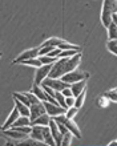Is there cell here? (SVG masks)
<instances>
[{"instance_id": "6da1fadb", "label": "cell", "mask_w": 117, "mask_h": 146, "mask_svg": "<svg viewBox=\"0 0 117 146\" xmlns=\"http://www.w3.org/2000/svg\"><path fill=\"white\" fill-rule=\"evenodd\" d=\"M81 57H82L81 52H77L76 54L70 56V57H58L52 64L51 70L48 73V77H51V78H60L65 73L78 68L80 61H81Z\"/></svg>"}, {"instance_id": "7a4b0ae2", "label": "cell", "mask_w": 117, "mask_h": 146, "mask_svg": "<svg viewBox=\"0 0 117 146\" xmlns=\"http://www.w3.org/2000/svg\"><path fill=\"white\" fill-rule=\"evenodd\" d=\"M117 11V0H104L101 8V23L104 27H108L112 23V13Z\"/></svg>"}, {"instance_id": "3957f363", "label": "cell", "mask_w": 117, "mask_h": 146, "mask_svg": "<svg viewBox=\"0 0 117 146\" xmlns=\"http://www.w3.org/2000/svg\"><path fill=\"white\" fill-rule=\"evenodd\" d=\"M52 118L55 119V121H57V122H61L62 125L68 129V131H70V133L73 134V137L81 138V131L78 129L77 123L73 121V118H66L64 114H58V115H56V117H52Z\"/></svg>"}, {"instance_id": "277c9868", "label": "cell", "mask_w": 117, "mask_h": 146, "mask_svg": "<svg viewBox=\"0 0 117 146\" xmlns=\"http://www.w3.org/2000/svg\"><path fill=\"white\" fill-rule=\"evenodd\" d=\"M62 81H65V82H68V84H73V82H76V81H80V80H88L89 78V73L88 72H82L81 69H78V68H76V69L70 70V72L65 73L64 76L60 77Z\"/></svg>"}, {"instance_id": "5b68a950", "label": "cell", "mask_w": 117, "mask_h": 146, "mask_svg": "<svg viewBox=\"0 0 117 146\" xmlns=\"http://www.w3.org/2000/svg\"><path fill=\"white\" fill-rule=\"evenodd\" d=\"M40 85L49 86V88L56 90V92H61L64 88H68V86H69V84L65 82V81H62L61 78H51V77H45V78L41 81Z\"/></svg>"}, {"instance_id": "8992f818", "label": "cell", "mask_w": 117, "mask_h": 146, "mask_svg": "<svg viewBox=\"0 0 117 146\" xmlns=\"http://www.w3.org/2000/svg\"><path fill=\"white\" fill-rule=\"evenodd\" d=\"M43 105L45 108V113H47L49 117H56L58 114H64L66 109L60 106L58 104H52V102H48V101H43Z\"/></svg>"}, {"instance_id": "52a82bcc", "label": "cell", "mask_w": 117, "mask_h": 146, "mask_svg": "<svg viewBox=\"0 0 117 146\" xmlns=\"http://www.w3.org/2000/svg\"><path fill=\"white\" fill-rule=\"evenodd\" d=\"M45 113V108L43 105V101H39V102H35V104L29 105V121H33L35 118H37L39 115L44 114Z\"/></svg>"}, {"instance_id": "ba28073f", "label": "cell", "mask_w": 117, "mask_h": 146, "mask_svg": "<svg viewBox=\"0 0 117 146\" xmlns=\"http://www.w3.org/2000/svg\"><path fill=\"white\" fill-rule=\"evenodd\" d=\"M51 66H52V64H43V65H40L39 68H37V70H36V73H35V84L36 85H40L41 81H43L45 77H48V73L51 70Z\"/></svg>"}, {"instance_id": "9c48e42d", "label": "cell", "mask_w": 117, "mask_h": 146, "mask_svg": "<svg viewBox=\"0 0 117 146\" xmlns=\"http://www.w3.org/2000/svg\"><path fill=\"white\" fill-rule=\"evenodd\" d=\"M39 56V48H31V49L24 50L23 53H20L17 57L12 61V64H20L24 60H28V58H33Z\"/></svg>"}, {"instance_id": "30bf717a", "label": "cell", "mask_w": 117, "mask_h": 146, "mask_svg": "<svg viewBox=\"0 0 117 146\" xmlns=\"http://www.w3.org/2000/svg\"><path fill=\"white\" fill-rule=\"evenodd\" d=\"M48 127H49V130H51V134L52 137H53V139H55V143L57 146L61 145V138H62V133L60 130H58L57 127V122H56L55 119L51 117V119H49V123H48Z\"/></svg>"}, {"instance_id": "8fae6325", "label": "cell", "mask_w": 117, "mask_h": 146, "mask_svg": "<svg viewBox=\"0 0 117 146\" xmlns=\"http://www.w3.org/2000/svg\"><path fill=\"white\" fill-rule=\"evenodd\" d=\"M43 130H44L43 125H31V131H29L28 137L32 139H36V141L40 143H44Z\"/></svg>"}, {"instance_id": "7c38bea8", "label": "cell", "mask_w": 117, "mask_h": 146, "mask_svg": "<svg viewBox=\"0 0 117 146\" xmlns=\"http://www.w3.org/2000/svg\"><path fill=\"white\" fill-rule=\"evenodd\" d=\"M69 89H70V92H72V96L76 97L77 94H80L82 90L86 89V80L84 78V80L76 81L73 84H69Z\"/></svg>"}, {"instance_id": "4fadbf2b", "label": "cell", "mask_w": 117, "mask_h": 146, "mask_svg": "<svg viewBox=\"0 0 117 146\" xmlns=\"http://www.w3.org/2000/svg\"><path fill=\"white\" fill-rule=\"evenodd\" d=\"M19 115H20V114H19V111H17V109L13 108V109H12V111H11V114L8 115L7 121L4 122V125H3V126H0V130H5V129H8V127L11 126L12 123L15 122V119L17 118Z\"/></svg>"}, {"instance_id": "5bb4252c", "label": "cell", "mask_w": 117, "mask_h": 146, "mask_svg": "<svg viewBox=\"0 0 117 146\" xmlns=\"http://www.w3.org/2000/svg\"><path fill=\"white\" fill-rule=\"evenodd\" d=\"M49 119H51V117H49L47 113H44V114L39 115L37 118H35L33 121H31V125H43V126H48Z\"/></svg>"}, {"instance_id": "9a60e30c", "label": "cell", "mask_w": 117, "mask_h": 146, "mask_svg": "<svg viewBox=\"0 0 117 146\" xmlns=\"http://www.w3.org/2000/svg\"><path fill=\"white\" fill-rule=\"evenodd\" d=\"M15 100V108L17 109V111H19L20 115H29V106H27V105H24L23 102H20L19 100H16V98H13Z\"/></svg>"}, {"instance_id": "2e32d148", "label": "cell", "mask_w": 117, "mask_h": 146, "mask_svg": "<svg viewBox=\"0 0 117 146\" xmlns=\"http://www.w3.org/2000/svg\"><path fill=\"white\" fill-rule=\"evenodd\" d=\"M29 125H31L29 117H27V115H19L11 126H29ZM11 126H9V127H11Z\"/></svg>"}, {"instance_id": "e0dca14e", "label": "cell", "mask_w": 117, "mask_h": 146, "mask_svg": "<svg viewBox=\"0 0 117 146\" xmlns=\"http://www.w3.org/2000/svg\"><path fill=\"white\" fill-rule=\"evenodd\" d=\"M43 138H44V143H47V145H51V146H55V139L52 137L51 134V130H49V127L48 126H44V130H43Z\"/></svg>"}, {"instance_id": "ac0fdd59", "label": "cell", "mask_w": 117, "mask_h": 146, "mask_svg": "<svg viewBox=\"0 0 117 146\" xmlns=\"http://www.w3.org/2000/svg\"><path fill=\"white\" fill-rule=\"evenodd\" d=\"M61 42H62V38H60V37H51V38H48V40H45V41L41 44V46L49 45V46H55V48H57L58 44H61Z\"/></svg>"}, {"instance_id": "d6986e66", "label": "cell", "mask_w": 117, "mask_h": 146, "mask_svg": "<svg viewBox=\"0 0 117 146\" xmlns=\"http://www.w3.org/2000/svg\"><path fill=\"white\" fill-rule=\"evenodd\" d=\"M85 96H86L85 90H82L80 94H77V96L74 97V105H73V106H76L77 109L81 108L82 104H84V100H85Z\"/></svg>"}, {"instance_id": "ffe728a7", "label": "cell", "mask_w": 117, "mask_h": 146, "mask_svg": "<svg viewBox=\"0 0 117 146\" xmlns=\"http://www.w3.org/2000/svg\"><path fill=\"white\" fill-rule=\"evenodd\" d=\"M12 97L13 98H16V100H19L20 102H23L24 105H27V106H29V101H28L27 96H25V93H21V92H15V93H12Z\"/></svg>"}, {"instance_id": "44dd1931", "label": "cell", "mask_w": 117, "mask_h": 146, "mask_svg": "<svg viewBox=\"0 0 117 146\" xmlns=\"http://www.w3.org/2000/svg\"><path fill=\"white\" fill-rule=\"evenodd\" d=\"M108 31V38H117V24L116 23H110L106 27Z\"/></svg>"}, {"instance_id": "7402d4cb", "label": "cell", "mask_w": 117, "mask_h": 146, "mask_svg": "<svg viewBox=\"0 0 117 146\" xmlns=\"http://www.w3.org/2000/svg\"><path fill=\"white\" fill-rule=\"evenodd\" d=\"M106 48L112 54H117V40L116 38H109L106 42Z\"/></svg>"}, {"instance_id": "603a6c76", "label": "cell", "mask_w": 117, "mask_h": 146, "mask_svg": "<svg viewBox=\"0 0 117 146\" xmlns=\"http://www.w3.org/2000/svg\"><path fill=\"white\" fill-rule=\"evenodd\" d=\"M20 64H24V65H29V66H35V68H39L40 65H43L40 60L37 57H33V58H28V60H24L21 61Z\"/></svg>"}, {"instance_id": "cb8c5ba5", "label": "cell", "mask_w": 117, "mask_h": 146, "mask_svg": "<svg viewBox=\"0 0 117 146\" xmlns=\"http://www.w3.org/2000/svg\"><path fill=\"white\" fill-rule=\"evenodd\" d=\"M72 139H73V134L70 131H66L65 134H62L61 138V145L60 146H69L72 143Z\"/></svg>"}, {"instance_id": "d4e9b609", "label": "cell", "mask_w": 117, "mask_h": 146, "mask_svg": "<svg viewBox=\"0 0 117 146\" xmlns=\"http://www.w3.org/2000/svg\"><path fill=\"white\" fill-rule=\"evenodd\" d=\"M55 100H56V102H57L60 106H62V108H65L66 109V105H65V97L61 94V92H56L55 90Z\"/></svg>"}, {"instance_id": "484cf974", "label": "cell", "mask_w": 117, "mask_h": 146, "mask_svg": "<svg viewBox=\"0 0 117 146\" xmlns=\"http://www.w3.org/2000/svg\"><path fill=\"white\" fill-rule=\"evenodd\" d=\"M102 96L105 97V98H108L109 101H112V102H116L117 101V92L116 89H110V90H108V92H105Z\"/></svg>"}, {"instance_id": "4316f807", "label": "cell", "mask_w": 117, "mask_h": 146, "mask_svg": "<svg viewBox=\"0 0 117 146\" xmlns=\"http://www.w3.org/2000/svg\"><path fill=\"white\" fill-rule=\"evenodd\" d=\"M37 58L40 60V62H41V64H53V62L57 60V57H51V56H47V54L37 56Z\"/></svg>"}, {"instance_id": "83f0119b", "label": "cell", "mask_w": 117, "mask_h": 146, "mask_svg": "<svg viewBox=\"0 0 117 146\" xmlns=\"http://www.w3.org/2000/svg\"><path fill=\"white\" fill-rule=\"evenodd\" d=\"M77 111H78V109L76 108V106H69V108H66L64 115H65L66 118H73V117H76Z\"/></svg>"}, {"instance_id": "f1b7e54d", "label": "cell", "mask_w": 117, "mask_h": 146, "mask_svg": "<svg viewBox=\"0 0 117 146\" xmlns=\"http://www.w3.org/2000/svg\"><path fill=\"white\" fill-rule=\"evenodd\" d=\"M77 52H81V50H76V49H65V50H61V52L58 53L57 58L58 57H70V56L76 54Z\"/></svg>"}, {"instance_id": "f546056e", "label": "cell", "mask_w": 117, "mask_h": 146, "mask_svg": "<svg viewBox=\"0 0 117 146\" xmlns=\"http://www.w3.org/2000/svg\"><path fill=\"white\" fill-rule=\"evenodd\" d=\"M25 96H27L28 101H29V104H35V102H39V101H40L32 92H25Z\"/></svg>"}, {"instance_id": "4dcf8cb0", "label": "cell", "mask_w": 117, "mask_h": 146, "mask_svg": "<svg viewBox=\"0 0 117 146\" xmlns=\"http://www.w3.org/2000/svg\"><path fill=\"white\" fill-rule=\"evenodd\" d=\"M108 104H109V100H108V98H105L104 96H101V97H100V100H97V105H98V106H101V108H105Z\"/></svg>"}, {"instance_id": "1f68e13d", "label": "cell", "mask_w": 117, "mask_h": 146, "mask_svg": "<svg viewBox=\"0 0 117 146\" xmlns=\"http://www.w3.org/2000/svg\"><path fill=\"white\" fill-rule=\"evenodd\" d=\"M65 105H66V108H69V106H73V105H74V97H73V96L65 97Z\"/></svg>"}, {"instance_id": "d6a6232c", "label": "cell", "mask_w": 117, "mask_h": 146, "mask_svg": "<svg viewBox=\"0 0 117 146\" xmlns=\"http://www.w3.org/2000/svg\"><path fill=\"white\" fill-rule=\"evenodd\" d=\"M61 94L64 97H69V96H72V92H70V89H69V86L68 88H64L61 90Z\"/></svg>"}, {"instance_id": "836d02e7", "label": "cell", "mask_w": 117, "mask_h": 146, "mask_svg": "<svg viewBox=\"0 0 117 146\" xmlns=\"http://www.w3.org/2000/svg\"><path fill=\"white\" fill-rule=\"evenodd\" d=\"M56 122H57V121H56ZM57 127H58V130L61 131L62 134H65L66 131H68V129H66V127H65V126H64V125H62V123H61V122H57Z\"/></svg>"}, {"instance_id": "e575fe53", "label": "cell", "mask_w": 117, "mask_h": 146, "mask_svg": "<svg viewBox=\"0 0 117 146\" xmlns=\"http://www.w3.org/2000/svg\"><path fill=\"white\" fill-rule=\"evenodd\" d=\"M0 57H1V54H0Z\"/></svg>"}, {"instance_id": "d590c367", "label": "cell", "mask_w": 117, "mask_h": 146, "mask_svg": "<svg viewBox=\"0 0 117 146\" xmlns=\"http://www.w3.org/2000/svg\"><path fill=\"white\" fill-rule=\"evenodd\" d=\"M0 54H1V53H0Z\"/></svg>"}]
</instances>
